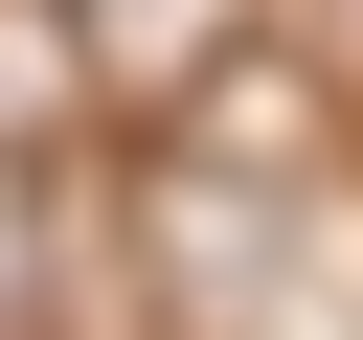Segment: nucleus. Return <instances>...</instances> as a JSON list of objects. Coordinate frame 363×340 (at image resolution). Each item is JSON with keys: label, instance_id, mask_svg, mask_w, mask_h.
<instances>
[{"label": "nucleus", "instance_id": "nucleus-1", "mask_svg": "<svg viewBox=\"0 0 363 340\" xmlns=\"http://www.w3.org/2000/svg\"><path fill=\"white\" fill-rule=\"evenodd\" d=\"M68 23H91V91H113V113L227 91V45H250V0H68Z\"/></svg>", "mask_w": 363, "mask_h": 340}, {"label": "nucleus", "instance_id": "nucleus-2", "mask_svg": "<svg viewBox=\"0 0 363 340\" xmlns=\"http://www.w3.org/2000/svg\"><path fill=\"white\" fill-rule=\"evenodd\" d=\"M45 295V159H0V317Z\"/></svg>", "mask_w": 363, "mask_h": 340}]
</instances>
